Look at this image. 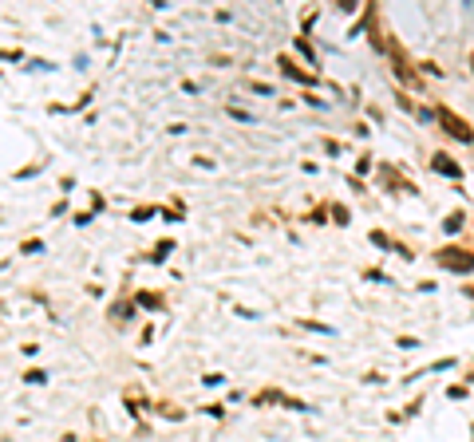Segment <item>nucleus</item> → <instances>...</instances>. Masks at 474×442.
I'll list each match as a JSON object with an SVG mask.
<instances>
[{
    "label": "nucleus",
    "instance_id": "obj_9",
    "mask_svg": "<svg viewBox=\"0 0 474 442\" xmlns=\"http://www.w3.org/2000/svg\"><path fill=\"white\" fill-rule=\"evenodd\" d=\"M139 304H142V308H162V300H158V296H142V292H139Z\"/></svg>",
    "mask_w": 474,
    "mask_h": 442
},
{
    "label": "nucleus",
    "instance_id": "obj_5",
    "mask_svg": "<svg viewBox=\"0 0 474 442\" xmlns=\"http://www.w3.org/2000/svg\"><path fill=\"white\" fill-rule=\"evenodd\" d=\"M24 383H32V387H40V383H48V372H40V367H32V372L24 375Z\"/></svg>",
    "mask_w": 474,
    "mask_h": 442
},
{
    "label": "nucleus",
    "instance_id": "obj_3",
    "mask_svg": "<svg viewBox=\"0 0 474 442\" xmlns=\"http://www.w3.org/2000/svg\"><path fill=\"white\" fill-rule=\"evenodd\" d=\"M435 170H439V174H451V178H459V166L451 162L446 154H435Z\"/></svg>",
    "mask_w": 474,
    "mask_h": 442
},
{
    "label": "nucleus",
    "instance_id": "obj_4",
    "mask_svg": "<svg viewBox=\"0 0 474 442\" xmlns=\"http://www.w3.org/2000/svg\"><path fill=\"white\" fill-rule=\"evenodd\" d=\"M281 68L289 71V75H293V79H301V83H312V75H308V71H301V68H293V59H281Z\"/></svg>",
    "mask_w": 474,
    "mask_h": 442
},
{
    "label": "nucleus",
    "instance_id": "obj_1",
    "mask_svg": "<svg viewBox=\"0 0 474 442\" xmlns=\"http://www.w3.org/2000/svg\"><path fill=\"white\" fill-rule=\"evenodd\" d=\"M439 265H443V269H455V273H471L474 269V253L446 245V249H439Z\"/></svg>",
    "mask_w": 474,
    "mask_h": 442
},
{
    "label": "nucleus",
    "instance_id": "obj_7",
    "mask_svg": "<svg viewBox=\"0 0 474 442\" xmlns=\"http://www.w3.org/2000/svg\"><path fill=\"white\" fill-rule=\"evenodd\" d=\"M462 221H466V218H462V209H459V213H451V218H446L443 229H451V233H455V229H462Z\"/></svg>",
    "mask_w": 474,
    "mask_h": 442
},
{
    "label": "nucleus",
    "instance_id": "obj_8",
    "mask_svg": "<svg viewBox=\"0 0 474 442\" xmlns=\"http://www.w3.org/2000/svg\"><path fill=\"white\" fill-rule=\"evenodd\" d=\"M24 257H32V253H44V241H24V249H20Z\"/></svg>",
    "mask_w": 474,
    "mask_h": 442
},
{
    "label": "nucleus",
    "instance_id": "obj_2",
    "mask_svg": "<svg viewBox=\"0 0 474 442\" xmlns=\"http://www.w3.org/2000/svg\"><path fill=\"white\" fill-rule=\"evenodd\" d=\"M439 123L446 126V135H455L459 142H474V131H471V123L466 119H459L451 107H439Z\"/></svg>",
    "mask_w": 474,
    "mask_h": 442
},
{
    "label": "nucleus",
    "instance_id": "obj_6",
    "mask_svg": "<svg viewBox=\"0 0 474 442\" xmlns=\"http://www.w3.org/2000/svg\"><path fill=\"white\" fill-rule=\"evenodd\" d=\"M0 59H8V64H20L24 55H20V48H0Z\"/></svg>",
    "mask_w": 474,
    "mask_h": 442
}]
</instances>
